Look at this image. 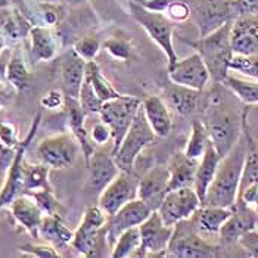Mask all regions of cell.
I'll use <instances>...</instances> for the list:
<instances>
[{
	"instance_id": "cell-32",
	"label": "cell",
	"mask_w": 258,
	"mask_h": 258,
	"mask_svg": "<svg viewBox=\"0 0 258 258\" xmlns=\"http://www.w3.org/2000/svg\"><path fill=\"white\" fill-rule=\"evenodd\" d=\"M6 81L18 93H24L30 90L33 86V76L27 68V63L24 60V55L20 47H15L12 50L11 59L8 63V70H6Z\"/></svg>"
},
{
	"instance_id": "cell-54",
	"label": "cell",
	"mask_w": 258,
	"mask_h": 258,
	"mask_svg": "<svg viewBox=\"0 0 258 258\" xmlns=\"http://www.w3.org/2000/svg\"><path fill=\"white\" fill-rule=\"evenodd\" d=\"M8 87H9V83H0V111H2L5 102L8 99V96H9Z\"/></svg>"
},
{
	"instance_id": "cell-44",
	"label": "cell",
	"mask_w": 258,
	"mask_h": 258,
	"mask_svg": "<svg viewBox=\"0 0 258 258\" xmlns=\"http://www.w3.org/2000/svg\"><path fill=\"white\" fill-rule=\"evenodd\" d=\"M168 18L171 21H186L190 15H192V11H190V6L187 5L186 0H174L168 5V8L165 9L164 12Z\"/></svg>"
},
{
	"instance_id": "cell-42",
	"label": "cell",
	"mask_w": 258,
	"mask_h": 258,
	"mask_svg": "<svg viewBox=\"0 0 258 258\" xmlns=\"http://www.w3.org/2000/svg\"><path fill=\"white\" fill-rule=\"evenodd\" d=\"M100 46L102 44H100V41L96 37L87 36V37H81V39L77 40L74 43L73 49L79 53L83 59L89 62V60L96 59V56L99 55Z\"/></svg>"
},
{
	"instance_id": "cell-43",
	"label": "cell",
	"mask_w": 258,
	"mask_h": 258,
	"mask_svg": "<svg viewBox=\"0 0 258 258\" xmlns=\"http://www.w3.org/2000/svg\"><path fill=\"white\" fill-rule=\"evenodd\" d=\"M21 254L25 255H31V257L39 258H55L59 257V252L56 251V248L50 243H25L21 245L20 248Z\"/></svg>"
},
{
	"instance_id": "cell-41",
	"label": "cell",
	"mask_w": 258,
	"mask_h": 258,
	"mask_svg": "<svg viewBox=\"0 0 258 258\" xmlns=\"http://www.w3.org/2000/svg\"><path fill=\"white\" fill-rule=\"evenodd\" d=\"M80 103L83 106V109L86 111V114H99L100 108L103 105V102L99 99V96L95 93V90L92 89V86L89 84V81L84 77L83 86H81V92H80Z\"/></svg>"
},
{
	"instance_id": "cell-36",
	"label": "cell",
	"mask_w": 258,
	"mask_h": 258,
	"mask_svg": "<svg viewBox=\"0 0 258 258\" xmlns=\"http://www.w3.org/2000/svg\"><path fill=\"white\" fill-rule=\"evenodd\" d=\"M210 142V136L207 132V127L202 119H195L192 124V132L187 139V143L184 146V154L192 159H199L204 157L207 145Z\"/></svg>"
},
{
	"instance_id": "cell-30",
	"label": "cell",
	"mask_w": 258,
	"mask_h": 258,
	"mask_svg": "<svg viewBox=\"0 0 258 258\" xmlns=\"http://www.w3.org/2000/svg\"><path fill=\"white\" fill-rule=\"evenodd\" d=\"M39 239L46 243L53 245L56 249L71 245L74 239V232L65 226L60 216L44 214L39 227Z\"/></svg>"
},
{
	"instance_id": "cell-21",
	"label": "cell",
	"mask_w": 258,
	"mask_h": 258,
	"mask_svg": "<svg viewBox=\"0 0 258 258\" xmlns=\"http://www.w3.org/2000/svg\"><path fill=\"white\" fill-rule=\"evenodd\" d=\"M204 90H195L186 86L171 83L165 92V99L168 106H171L177 114L189 117L199 112H204L207 96L204 98Z\"/></svg>"
},
{
	"instance_id": "cell-1",
	"label": "cell",
	"mask_w": 258,
	"mask_h": 258,
	"mask_svg": "<svg viewBox=\"0 0 258 258\" xmlns=\"http://www.w3.org/2000/svg\"><path fill=\"white\" fill-rule=\"evenodd\" d=\"M204 124L207 127L211 143L221 158H224L242 138V115L243 111L238 112L232 109L224 95L214 89L207 95V103L204 109Z\"/></svg>"
},
{
	"instance_id": "cell-46",
	"label": "cell",
	"mask_w": 258,
	"mask_h": 258,
	"mask_svg": "<svg viewBox=\"0 0 258 258\" xmlns=\"http://www.w3.org/2000/svg\"><path fill=\"white\" fill-rule=\"evenodd\" d=\"M236 243L245 251V254L248 257L258 258V229L246 232L245 235H242Z\"/></svg>"
},
{
	"instance_id": "cell-51",
	"label": "cell",
	"mask_w": 258,
	"mask_h": 258,
	"mask_svg": "<svg viewBox=\"0 0 258 258\" xmlns=\"http://www.w3.org/2000/svg\"><path fill=\"white\" fill-rule=\"evenodd\" d=\"M18 148H11L0 142V173L6 174L17 157Z\"/></svg>"
},
{
	"instance_id": "cell-22",
	"label": "cell",
	"mask_w": 258,
	"mask_h": 258,
	"mask_svg": "<svg viewBox=\"0 0 258 258\" xmlns=\"http://www.w3.org/2000/svg\"><path fill=\"white\" fill-rule=\"evenodd\" d=\"M63 109H65V114H67V121H68L70 130L74 135V138L79 140L81 152L84 155V161L87 164L90 161V158H92V155L95 154V151H96L95 143L90 139V135L86 130V124H84V119H86L87 114L83 109L79 99L68 98V96L65 99Z\"/></svg>"
},
{
	"instance_id": "cell-18",
	"label": "cell",
	"mask_w": 258,
	"mask_h": 258,
	"mask_svg": "<svg viewBox=\"0 0 258 258\" xmlns=\"http://www.w3.org/2000/svg\"><path fill=\"white\" fill-rule=\"evenodd\" d=\"M86 165L89 168L86 189H89L90 192H102L121 173L112 152L108 154L100 149L95 151Z\"/></svg>"
},
{
	"instance_id": "cell-31",
	"label": "cell",
	"mask_w": 258,
	"mask_h": 258,
	"mask_svg": "<svg viewBox=\"0 0 258 258\" xmlns=\"http://www.w3.org/2000/svg\"><path fill=\"white\" fill-rule=\"evenodd\" d=\"M33 28L27 17L11 6L0 9V34L11 40H21L30 34Z\"/></svg>"
},
{
	"instance_id": "cell-16",
	"label": "cell",
	"mask_w": 258,
	"mask_h": 258,
	"mask_svg": "<svg viewBox=\"0 0 258 258\" xmlns=\"http://www.w3.org/2000/svg\"><path fill=\"white\" fill-rule=\"evenodd\" d=\"M258 227V213L249 208L243 201L238 199L232 216L220 229V240L221 243H236L238 239L246 232L255 230Z\"/></svg>"
},
{
	"instance_id": "cell-26",
	"label": "cell",
	"mask_w": 258,
	"mask_h": 258,
	"mask_svg": "<svg viewBox=\"0 0 258 258\" xmlns=\"http://www.w3.org/2000/svg\"><path fill=\"white\" fill-rule=\"evenodd\" d=\"M142 106L157 138H167L173 130V117L168 103L161 96H148L142 100Z\"/></svg>"
},
{
	"instance_id": "cell-23",
	"label": "cell",
	"mask_w": 258,
	"mask_h": 258,
	"mask_svg": "<svg viewBox=\"0 0 258 258\" xmlns=\"http://www.w3.org/2000/svg\"><path fill=\"white\" fill-rule=\"evenodd\" d=\"M9 210L15 221L31 235V238L39 239L40 223L44 214L34 199L28 194H22L9 204Z\"/></svg>"
},
{
	"instance_id": "cell-27",
	"label": "cell",
	"mask_w": 258,
	"mask_h": 258,
	"mask_svg": "<svg viewBox=\"0 0 258 258\" xmlns=\"http://www.w3.org/2000/svg\"><path fill=\"white\" fill-rule=\"evenodd\" d=\"M30 49L33 58L39 62H49L58 56V39L52 30V27L33 25L30 30Z\"/></svg>"
},
{
	"instance_id": "cell-45",
	"label": "cell",
	"mask_w": 258,
	"mask_h": 258,
	"mask_svg": "<svg viewBox=\"0 0 258 258\" xmlns=\"http://www.w3.org/2000/svg\"><path fill=\"white\" fill-rule=\"evenodd\" d=\"M0 142L11 146V148H18L21 145V140L18 138V128L14 122L11 121H0Z\"/></svg>"
},
{
	"instance_id": "cell-52",
	"label": "cell",
	"mask_w": 258,
	"mask_h": 258,
	"mask_svg": "<svg viewBox=\"0 0 258 258\" xmlns=\"http://www.w3.org/2000/svg\"><path fill=\"white\" fill-rule=\"evenodd\" d=\"M238 199L243 201L249 208L258 213V183L248 186L243 192L239 194Z\"/></svg>"
},
{
	"instance_id": "cell-29",
	"label": "cell",
	"mask_w": 258,
	"mask_h": 258,
	"mask_svg": "<svg viewBox=\"0 0 258 258\" xmlns=\"http://www.w3.org/2000/svg\"><path fill=\"white\" fill-rule=\"evenodd\" d=\"M198 162L199 161L197 159L189 158L184 152L176 154L168 164V171H170L168 189L174 190L180 187H194Z\"/></svg>"
},
{
	"instance_id": "cell-11",
	"label": "cell",
	"mask_w": 258,
	"mask_h": 258,
	"mask_svg": "<svg viewBox=\"0 0 258 258\" xmlns=\"http://www.w3.org/2000/svg\"><path fill=\"white\" fill-rule=\"evenodd\" d=\"M201 205L202 201L194 187H180L168 190L157 211L167 226H176L181 220L190 219Z\"/></svg>"
},
{
	"instance_id": "cell-20",
	"label": "cell",
	"mask_w": 258,
	"mask_h": 258,
	"mask_svg": "<svg viewBox=\"0 0 258 258\" xmlns=\"http://www.w3.org/2000/svg\"><path fill=\"white\" fill-rule=\"evenodd\" d=\"M87 60H84L74 49L67 50L60 58V80L65 96L79 99L81 86L86 77Z\"/></svg>"
},
{
	"instance_id": "cell-55",
	"label": "cell",
	"mask_w": 258,
	"mask_h": 258,
	"mask_svg": "<svg viewBox=\"0 0 258 258\" xmlns=\"http://www.w3.org/2000/svg\"><path fill=\"white\" fill-rule=\"evenodd\" d=\"M68 5H71V6H79V5H83L84 2H87V0H65Z\"/></svg>"
},
{
	"instance_id": "cell-34",
	"label": "cell",
	"mask_w": 258,
	"mask_h": 258,
	"mask_svg": "<svg viewBox=\"0 0 258 258\" xmlns=\"http://www.w3.org/2000/svg\"><path fill=\"white\" fill-rule=\"evenodd\" d=\"M86 80L89 81V84L92 86V89L95 90V93L99 96L102 102L106 100L115 99L119 98L121 93L112 86V83L106 79L99 68V65L95 60H89L87 67H86Z\"/></svg>"
},
{
	"instance_id": "cell-12",
	"label": "cell",
	"mask_w": 258,
	"mask_h": 258,
	"mask_svg": "<svg viewBox=\"0 0 258 258\" xmlns=\"http://www.w3.org/2000/svg\"><path fill=\"white\" fill-rule=\"evenodd\" d=\"M140 177L133 171H121L115 179L112 180L99 195L100 208L111 217L124 207L127 202L138 198V186Z\"/></svg>"
},
{
	"instance_id": "cell-7",
	"label": "cell",
	"mask_w": 258,
	"mask_h": 258,
	"mask_svg": "<svg viewBox=\"0 0 258 258\" xmlns=\"http://www.w3.org/2000/svg\"><path fill=\"white\" fill-rule=\"evenodd\" d=\"M140 105H142V99L127 95H121L119 98L103 102L99 111V117L111 128L112 154L118 149L124 136L132 127Z\"/></svg>"
},
{
	"instance_id": "cell-38",
	"label": "cell",
	"mask_w": 258,
	"mask_h": 258,
	"mask_svg": "<svg viewBox=\"0 0 258 258\" xmlns=\"http://www.w3.org/2000/svg\"><path fill=\"white\" fill-rule=\"evenodd\" d=\"M27 194L37 202V205L40 207V210L43 211V214L60 216L62 204L59 202V199L56 198L53 189H40V190L27 192Z\"/></svg>"
},
{
	"instance_id": "cell-28",
	"label": "cell",
	"mask_w": 258,
	"mask_h": 258,
	"mask_svg": "<svg viewBox=\"0 0 258 258\" xmlns=\"http://www.w3.org/2000/svg\"><path fill=\"white\" fill-rule=\"evenodd\" d=\"M220 161H221V157H220L219 152L214 148V145L210 140L208 145H207L204 157L199 159L197 174H195V181H194V189L197 190L202 204H204V199H205V195L208 192L210 184L213 183V180L216 177Z\"/></svg>"
},
{
	"instance_id": "cell-37",
	"label": "cell",
	"mask_w": 258,
	"mask_h": 258,
	"mask_svg": "<svg viewBox=\"0 0 258 258\" xmlns=\"http://www.w3.org/2000/svg\"><path fill=\"white\" fill-rule=\"evenodd\" d=\"M140 229L138 227H132L127 229L125 232H122L115 240L114 246L111 248L109 255L112 258H127L135 257V254L138 252L140 246Z\"/></svg>"
},
{
	"instance_id": "cell-25",
	"label": "cell",
	"mask_w": 258,
	"mask_h": 258,
	"mask_svg": "<svg viewBox=\"0 0 258 258\" xmlns=\"http://www.w3.org/2000/svg\"><path fill=\"white\" fill-rule=\"evenodd\" d=\"M248 111H249V106L245 105L243 115H242V135L245 138L246 151H245V161H243V170H242L239 194L243 192L248 186L258 183V145L255 139L252 138V135H251V130H249Z\"/></svg>"
},
{
	"instance_id": "cell-3",
	"label": "cell",
	"mask_w": 258,
	"mask_h": 258,
	"mask_svg": "<svg viewBox=\"0 0 258 258\" xmlns=\"http://www.w3.org/2000/svg\"><path fill=\"white\" fill-rule=\"evenodd\" d=\"M232 24L233 21H229L213 33L199 37L197 41H187L208 67L213 83H223L230 74V60L235 55L230 44Z\"/></svg>"
},
{
	"instance_id": "cell-53",
	"label": "cell",
	"mask_w": 258,
	"mask_h": 258,
	"mask_svg": "<svg viewBox=\"0 0 258 258\" xmlns=\"http://www.w3.org/2000/svg\"><path fill=\"white\" fill-rule=\"evenodd\" d=\"M174 2V0H139L138 3L142 5L143 8L154 11V12H165V9L168 8V5Z\"/></svg>"
},
{
	"instance_id": "cell-5",
	"label": "cell",
	"mask_w": 258,
	"mask_h": 258,
	"mask_svg": "<svg viewBox=\"0 0 258 258\" xmlns=\"http://www.w3.org/2000/svg\"><path fill=\"white\" fill-rule=\"evenodd\" d=\"M155 138H157V135L151 128L146 115H145L143 106L140 105L132 127L128 128L127 135L124 136L118 149L112 154L119 170L127 171V173L135 171L136 159L140 155V152L146 146L152 145L155 142Z\"/></svg>"
},
{
	"instance_id": "cell-48",
	"label": "cell",
	"mask_w": 258,
	"mask_h": 258,
	"mask_svg": "<svg viewBox=\"0 0 258 258\" xmlns=\"http://www.w3.org/2000/svg\"><path fill=\"white\" fill-rule=\"evenodd\" d=\"M89 135H90L92 142L96 143V145H100V146H103V145H106L109 140H112L111 128H109L102 119L92 127V130L89 132Z\"/></svg>"
},
{
	"instance_id": "cell-2",
	"label": "cell",
	"mask_w": 258,
	"mask_h": 258,
	"mask_svg": "<svg viewBox=\"0 0 258 258\" xmlns=\"http://www.w3.org/2000/svg\"><path fill=\"white\" fill-rule=\"evenodd\" d=\"M245 151H246V143L242 135L235 148L220 161L216 177L210 184L208 192L204 199L205 205L224 207V208L235 207L238 201L240 179H242Z\"/></svg>"
},
{
	"instance_id": "cell-15",
	"label": "cell",
	"mask_w": 258,
	"mask_h": 258,
	"mask_svg": "<svg viewBox=\"0 0 258 258\" xmlns=\"http://www.w3.org/2000/svg\"><path fill=\"white\" fill-rule=\"evenodd\" d=\"M192 15L199 28V37H204L226 22L235 20L232 0H202Z\"/></svg>"
},
{
	"instance_id": "cell-9",
	"label": "cell",
	"mask_w": 258,
	"mask_h": 258,
	"mask_svg": "<svg viewBox=\"0 0 258 258\" xmlns=\"http://www.w3.org/2000/svg\"><path fill=\"white\" fill-rule=\"evenodd\" d=\"M80 143L73 133H58L40 140L37 145V157L50 170L70 168L79 157Z\"/></svg>"
},
{
	"instance_id": "cell-4",
	"label": "cell",
	"mask_w": 258,
	"mask_h": 258,
	"mask_svg": "<svg viewBox=\"0 0 258 258\" xmlns=\"http://www.w3.org/2000/svg\"><path fill=\"white\" fill-rule=\"evenodd\" d=\"M108 220L109 216L99 205L89 207L84 211L83 220L74 232L71 246L84 257H99L108 248Z\"/></svg>"
},
{
	"instance_id": "cell-57",
	"label": "cell",
	"mask_w": 258,
	"mask_h": 258,
	"mask_svg": "<svg viewBox=\"0 0 258 258\" xmlns=\"http://www.w3.org/2000/svg\"><path fill=\"white\" fill-rule=\"evenodd\" d=\"M8 6H11V0H0V9L8 8Z\"/></svg>"
},
{
	"instance_id": "cell-6",
	"label": "cell",
	"mask_w": 258,
	"mask_h": 258,
	"mask_svg": "<svg viewBox=\"0 0 258 258\" xmlns=\"http://www.w3.org/2000/svg\"><path fill=\"white\" fill-rule=\"evenodd\" d=\"M130 12L132 17L146 30L149 37L162 49L168 60V67H173L179 60L173 43V33H174L173 21L162 12H154L143 8L138 2H130Z\"/></svg>"
},
{
	"instance_id": "cell-39",
	"label": "cell",
	"mask_w": 258,
	"mask_h": 258,
	"mask_svg": "<svg viewBox=\"0 0 258 258\" xmlns=\"http://www.w3.org/2000/svg\"><path fill=\"white\" fill-rule=\"evenodd\" d=\"M230 71L251 80H258V55H233L230 60Z\"/></svg>"
},
{
	"instance_id": "cell-49",
	"label": "cell",
	"mask_w": 258,
	"mask_h": 258,
	"mask_svg": "<svg viewBox=\"0 0 258 258\" xmlns=\"http://www.w3.org/2000/svg\"><path fill=\"white\" fill-rule=\"evenodd\" d=\"M41 14L43 20L47 24V27H55L62 18V6L52 5V3H43L41 5Z\"/></svg>"
},
{
	"instance_id": "cell-33",
	"label": "cell",
	"mask_w": 258,
	"mask_h": 258,
	"mask_svg": "<svg viewBox=\"0 0 258 258\" xmlns=\"http://www.w3.org/2000/svg\"><path fill=\"white\" fill-rule=\"evenodd\" d=\"M50 168L43 164H33L28 161H22V181H24V194L40 190V189H53L49 181Z\"/></svg>"
},
{
	"instance_id": "cell-10",
	"label": "cell",
	"mask_w": 258,
	"mask_h": 258,
	"mask_svg": "<svg viewBox=\"0 0 258 258\" xmlns=\"http://www.w3.org/2000/svg\"><path fill=\"white\" fill-rule=\"evenodd\" d=\"M140 242L139 249L135 257H161L167 255L168 243L173 236L174 226H167L158 211H152V214L139 226Z\"/></svg>"
},
{
	"instance_id": "cell-50",
	"label": "cell",
	"mask_w": 258,
	"mask_h": 258,
	"mask_svg": "<svg viewBox=\"0 0 258 258\" xmlns=\"http://www.w3.org/2000/svg\"><path fill=\"white\" fill-rule=\"evenodd\" d=\"M232 9L235 18L242 15H255L258 14V0H232Z\"/></svg>"
},
{
	"instance_id": "cell-8",
	"label": "cell",
	"mask_w": 258,
	"mask_h": 258,
	"mask_svg": "<svg viewBox=\"0 0 258 258\" xmlns=\"http://www.w3.org/2000/svg\"><path fill=\"white\" fill-rule=\"evenodd\" d=\"M217 246L210 243L205 236L195 230L190 220H181L174 226L170 239L167 255L180 258H213L217 257Z\"/></svg>"
},
{
	"instance_id": "cell-14",
	"label": "cell",
	"mask_w": 258,
	"mask_h": 258,
	"mask_svg": "<svg viewBox=\"0 0 258 258\" xmlns=\"http://www.w3.org/2000/svg\"><path fill=\"white\" fill-rule=\"evenodd\" d=\"M152 208L143 202L142 199L136 198L130 202H127L124 207H121L118 211L111 216L108 220V233H106V240H108V248L114 246L115 240L118 236L125 232L127 229L138 227L145 220L152 214Z\"/></svg>"
},
{
	"instance_id": "cell-13",
	"label": "cell",
	"mask_w": 258,
	"mask_h": 258,
	"mask_svg": "<svg viewBox=\"0 0 258 258\" xmlns=\"http://www.w3.org/2000/svg\"><path fill=\"white\" fill-rule=\"evenodd\" d=\"M168 79L174 84L204 90L211 81V74L201 55L195 52L184 59H179L173 67H168Z\"/></svg>"
},
{
	"instance_id": "cell-56",
	"label": "cell",
	"mask_w": 258,
	"mask_h": 258,
	"mask_svg": "<svg viewBox=\"0 0 258 258\" xmlns=\"http://www.w3.org/2000/svg\"><path fill=\"white\" fill-rule=\"evenodd\" d=\"M6 49V44H5V39H3V36L0 34V55L3 53V50Z\"/></svg>"
},
{
	"instance_id": "cell-19",
	"label": "cell",
	"mask_w": 258,
	"mask_h": 258,
	"mask_svg": "<svg viewBox=\"0 0 258 258\" xmlns=\"http://www.w3.org/2000/svg\"><path fill=\"white\" fill-rule=\"evenodd\" d=\"M230 44L235 55H258V14L233 20Z\"/></svg>"
},
{
	"instance_id": "cell-47",
	"label": "cell",
	"mask_w": 258,
	"mask_h": 258,
	"mask_svg": "<svg viewBox=\"0 0 258 258\" xmlns=\"http://www.w3.org/2000/svg\"><path fill=\"white\" fill-rule=\"evenodd\" d=\"M65 93L63 90H58V89H53L50 92H47L41 99H40V105L41 108H46V109H60L65 106Z\"/></svg>"
},
{
	"instance_id": "cell-24",
	"label": "cell",
	"mask_w": 258,
	"mask_h": 258,
	"mask_svg": "<svg viewBox=\"0 0 258 258\" xmlns=\"http://www.w3.org/2000/svg\"><path fill=\"white\" fill-rule=\"evenodd\" d=\"M232 213H233V207L224 208V207L202 204L189 220L198 233H201L202 236H210V235H219L220 229L232 216Z\"/></svg>"
},
{
	"instance_id": "cell-35",
	"label": "cell",
	"mask_w": 258,
	"mask_h": 258,
	"mask_svg": "<svg viewBox=\"0 0 258 258\" xmlns=\"http://www.w3.org/2000/svg\"><path fill=\"white\" fill-rule=\"evenodd\" d=\"M243 105H258V80H245L229 74L221 83Z\"/></svg>"
},
{
	"instance_id": "cell-40",
	"label": "cell",
	"mask_w": 258,
	"mask_h": 258,
	"mask_svg": "<svg viewBox=\"0 0 258 258\" xmlns=\"http://www.w3.org/2000/svg\"><path fill=\"white\" fill-rule=\"evenodd\" d=\"M102 46L112 58L118 60H128L132 56V52H133L132 41L124 39V37H111Z\"/></svg>"
},
{
	"instance_id": "cell-17",
	"label": "cell",
	"mask_w": 258,
	"mask_h": 258,
	"mask_svg": "<svg viewBox=\"0 0 258 258\" xmlns=\"http://www.w3.org/2000/svg\"><path fill=\"white\" fill-rule=\"evenodd\" d=\"M168 180H170L168 167L164 165L152 167L145 176L140 177L139 186H138V198L146 202L154 211H157L170 190Z\"/></svg>"
}]
</instances>
